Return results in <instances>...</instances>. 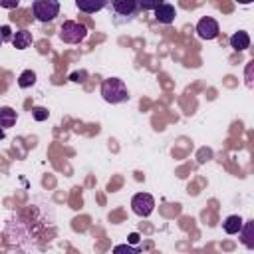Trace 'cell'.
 <instances>
[{"mask_svg":"<svg viewBox=\"0 0 254 254\" xmlns=\"http://www.w3.org/2000/svg\"><path fill=\"white\" fill-rule=\"evenodd\" d=\"M0 40H2V42H10V40H12V36H10V26H2V28H0Z\"/></svg>","mask_w":254,"mask_h":254,"instance_id":"cell-18","label":"cell"},{"mask_svg":"<svg viewBox=\"0 0 254 254\" xmlns=\"http://www.w3.org/2000/svg\"><path fill=\"white\" fill-rule=\"evenodd\" d=\"M32 12L38 22H52L60 14V0H34Z\"/></svg>","mask_w":254,"mask_h":254,"instance_id":"cell-4","label":"cell"},{"mask_svg":"<svg viewBox=\"0 0 254 254\" xmlns=\"http://www.w3.org/2000/svg\"><path fill=\"white\" fill-rule=\"evenodd\" d=\"M238 234L246 248H254V220H244Z\"/></svg>","mask_w":254,"mask_h":254,"instance_id":"cell-9","label":"cell"},{"mask_svg":"<svg viewBox=\"0 0 254 254\" xmlns=\"http://www.w3.org/2000/svg\"><path fill=\"white\" fill-rule=\"evenodd\" d=\"M34 83H36V71L24 69V71L20 73V77H18V85H20L22 89H26V87H32Z\"/></svg>","mask_w":254,"mask_h":254,"instance_id":"cell-14","label":"cell"},{"mask_svg":"<svg viewBox=\"0 0 254 254\" xmlns=\"http://www.w3.org/2000/svg\"><path fill=\"white\" fill-rule=\"evenodd\" d=\"M101 97L107 103H123L129 99V89L119 77H107L101 83Z\"/></svg>","mask_w":254,"mask_h":254,"instance_id":"cell-2","label":"cell"},{"mask_svg":"<svg viewBox=\"0 0 254 254\" xmlns=\"http://www.w3.org/2000/svg\"><path fill=\"white\" fill-rule=\"evenodd\" d=\"M105 8L109 10V14L113 18V24H117V26L129 24L141 14V8H139L137 0H107Z\"/></svg>","mask_w":254,"mask_h":254,"instance_id":"cell-1","label":"cell"},{"mask_svg":"<svg viewBox=\"0 0 254 254\" xmlns=\"http://www.w3.org/2000/svg\"><path fill=\"white\" fill-rule=\"evenodd\" d=\"M85 36H87V28L73 20H65L60 28V40L65 44H79L85 40Z\"/></svg>","mask_w":254,"mask_h":254,"instance_id":"cell-3","label":"cell"},{"mask_svg":"<svg viewBox=\"0 0 254 254\" xmlns=\"http://www.w3.org/2000/svg\"><path fill=\"white\" fill-rule=\"evenodd\" d=\"M4 135H6V133H4V129L0 127V139H4Z\"/></svg>","mask_w":254,"mask_h":254,"instance_id":"cell-22","label":"cell"},{"mask_svg":"<svg viewBox=\"0 0 254 254\" xmlns=\"http://www.w3.org/2000/svg\"><path fill=\"white\" fill-rule=\"evenodd\" d=\"M0 6L6 8V10H14L20 6V0H0Z\"/></svg>","mask_w":254,"mask_h":254,"instance_id":"cell-17","label":"cell"},{"mask_svg":"<svg viewBox=\"0 0 254 254\" xmlns=\"http://www.w3.org/2000/svg\"><path fill=\"white\" fill-rule=\"evenodd\" d=\"M48 115H50V113H48L46 107H34V109H32V117H34L36 121H46Z\"/></svg>","mask_w":254,"mask_h":254,"instance_id":"cell-16","label":"cell"},{"mask_svg":"<svg viewBox=\"0 0 254 254\" xmlns=\"http://www.w3.org/2000/svg\"><path fill=\"white\" fill-rule=\"evenodd\" d=\"M230 48L236 52H244L246 48H250V36L246 32H234L230 36Z\"/></svg>","mask_w":254,"mask_h":254,"instance_id":"cell-10","label":"cell"},{"mask_svg":"<svg viewBox=\"0 0 254 254\" xmlns=\"http://www.w3.org/2000/svg\"><path fill=\"white\" fill-rule=\"evenodd\" d=\"M131 208L137 216H149L153 210H155V198L149 194V192H137L133 198H131Z\"/></svg>","mask_w":254,"mask_h":254,"instance_id":"cell-5","label":"cell"},{"mask_svg":"<svg viewBox=\"0 0 254 254\" xmlns=\"http://www.w3.org/2000/svg\"><path fill=\"white\" fill-rule=\"evenodd\" d=\"M10 42H12V46L16 50H26L32 44V34L28 30H18V32H14V36H12Z\"/></svg>","mask_w":254,"mask_h":254,"instance_id":"cell-11","label":"cell"},{"mask_svg":"<svg viewBox=\"0 0 254 254\" xmlns=\"http://www.w3.org/2000/svg\"><path fill=\"white\" fill-rule=\"evenodd\" d=\"M137 2H139L141 12H149V10H155L159 4H163L165 0H137Z\"/></svg>","mask_w":254,"mask_h":254,"instance_id":"cell-15","label":"cell"},{"mask_svg":"<svg viewBox=\"0 0 254 254\" xmlns=\"http://www.w3.org/2000/svg\"><path fill=\"white\" fill-rule=\"evenodd\" d=\"M153 12H155V20H157L159 24H173V22H175V16H177L175 6H173V4H169V2L159 4Z\"/></svg>","mask_w":254,"mask_h":254,"instance_id":"cell-7","label":"cell"},{"mask_svg":"<svg viewBox=\"0 0 254 254\" xmlns=\"http://www.w3.org/2000/svg\"><path fill=\"white\" fill-rule=\"evenodd\" d=\"M16 119H18V113L12 107H0V127L2 129L14 127L16 125Z\"/></svg>","mask_w":254,"mask_h":254,"instance_id":"cell-12","label":"cell"},{"mask_svg":"<svg viewBox=\"0 0 254 254\" xmlns=\"http://www.w3.org/2000/svg\"><path fill=\"white\" fill-rule=\"evenodd\" d=\"M218 32H220L218 22L214 18H210V16H204V18H200L196 22V34L202 40H214L218 36Z\"/></svg>","mask_w":254,"mask_h":254,"instance_id":"cell-6","label":"cell"},{"mask_svg":"<svg viewBox=\"0 0 254 254\" xmlns=\"http://www.w3.org/2000/svg\"><path fill=\"white\" fill-rule=\"evenodd\" d=\"M0 46H2V40H0Z\"/></svg>","mask_w":254,"mask_h":254,"instance_id":"cell-23","label":"cell"},{"mask_svg":"<svg viewBox=\"0 0 254 254\" xmlns=\"http://www.w3.org/2000/svg\"><path fill=\"white\" fill-rule=\"evenodd\" d=\"M105 4H107V0H75L77 10L83 14H95V12L103 10Z\"/></svg>","mask_w":254,"mask_h":254,"instance_id":"cell-8","label":"cell"},{"mask_svg":"<svg viewBox=\"0 0 254 254\" xmlns=\"http://www.w3.org/2000/svg\"><path fill=\"white\" fill-rule=\"evenodd\" d=\"M236 2H238V4H250L252 0H236Z\"/></svg>","mask_w":254,"mask_h":254,"instance_id":"cell-21","label":"cell"},{"mask_svg":"<svg viewBox=\"0 0 254 254\" xmlns=\"http://www.w3.org/2000/svg\"><path fill=\"white\" fill-rule=\"evenodd\" d=\"M85 77H87V71H75V73H71V81H77V83L85 81Z\"/></svg>","mask_w":254,"mask_h":254,"instance_id":"cell-19","label":"cell"},{"mask_svg":"<svg viewBox=\"0 0 254 254\" xmlns=\"http://www.w3.org/2000/svg\"><path fill=\"white\" fill-rule=\"evenodd\" d=\"M113 250H115V252H123V250H127V252H139V248H133V246H129V244H119V246H115Z\"/></svg>","mask_w":254,"mask_h":254,"instance_id":"cell-20","label":"cell"},{"mask_svg":"<svg viewBox=\"0 0 254 254\" xmlns=\"http://www.w3.org/2000/svg\"><path fill=\"white\" fill-rule=\"evenodd\" d=\"M242 218L238 216V214H230V216H226V220L222 222V228H224V232L226 234H238V230L242 228Z\"/></svg>","mask_w":254,"mask_h":254,"instance_id":"cell-13","label":"cell"}]
</instances>
